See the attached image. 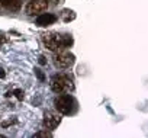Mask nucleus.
Returning <instances> with one entry per match:
<instances>
[{"instance_id":"1","label":"nucleus","mask_w":148,"mask_h":138,"mask_svg":"<svg viewBox=\"0 0 148 138\" xmlns=\"http://www.w3.org/2000/svg\"><path fill=\"white\" fill-rule=\"evenodd\" d=\"M44 44L51 51H60L62 48H67L73 44V38L70 35H61L57 32H49L44 35Z\"/></svg>"},{"instance_id":"2","label":"nucleus","mask_w":148,"mask_h":138,"mask_svg":"<svg viewBox=\"0 0 148 138\" xmlns=\"http://www.w3.org/2000/svg\"><path fill=\"white\" fill-rule=\"evenodd\" d=\"M55 109L62 113V115H70L76 109V100H74L70 95H61L55 99Z\"/></svg>"},{"instance_id":"3","label":"nucleus","mask_w":148,"mask_h":138,"mask_svg":"<svg viewBox=\"0 0 148 138\" xmlns=\"http://www.w3.org/2000/svg\"><path fill=\"white\" fill-rule=\"evenodd\" d=\"M73 82L67 76H54L51 80V89L55 93H64L68 90H73Z\"/></svg>"},{"instance_id":"4","label":"nucleus","mask_w":148,"mask_h":138,"mask_svg":"<svg viewBox=\"0 0 148 138\" xmlns=\"http://www.w3.org/2000/svg\"><path fill=\"white\" fill-rule=\"evenodd\" d=\"M48 9V2L45 0H31V2L26 5V15L34 16V15H39L42 12H45Z\"/></svg>"},{"instance_id":"5","label":"nucleus","mask_w":148,"mask_h":138,"mask_svg":"<svg viewBox=\"0 0 148 138\" xmlns=\"http://www.w3.org/2000/svg\"><path fill=\"white\" fill-rule=\"evenodd\" d=\"M54 60H55V64H57L58 67H62V68L71 67V65L74 64V55H73L71 52H68V51H61V52H58V54L54 57Z\"/></svg>"},{"instance_id":"6","label":"nucleus","mask_w":148,"mask_h":138,"mask_svg":"<svg viewBox=\"0 0 148 138\" xmlns=\"http://www.w3.org/2000/svg\"><path fill=\"white\" fill-rule=\"evenodd\" d=\"M60 122H61L60 115H57V113H54V112H47L45 116H44V125H45L48 129L57 128V126L60 125Z\"/></svg>"},{"instance_id":"7","label":"nucleus","mask_w":148,"mask_h":138,"mask_svg":"<svg viewBox=\"0 0 148 138\" xmlns=\"http://www.w3.org/2000/svg\"><path fill=\"white\" fill-rule=\"evenodd\" d=\"M55 21H57V16H55V15L44 13V15L38 16V19H36V25H39V26H47V25H52Z\"/></svg>"},{"instance_id":"8","label":"nucleus","mask_w":148,"mask_h":138,"mask_svg":"<svg viewBox=\"0 0 148 138\" xmlns=\"http://www.w3.org/2000/svg\"><path fill=\"white\" fill-rule=\"evenodd\" d=\"M2 3L8 10H12V12H18L21 9V0H3Z\"/></svg>"},{"instance_id":"9","label":"nucleus","mask_w":148,"mask_h":138,"mask_svg":"<svg viewBox=\"0 0 148 138\" xmlns=\"http://www.w3.org/2000/svg\"><path fill=\"white\" fill-rule=\"evenodd\" d=\"M62 15H64V21H65V22H68V21H73L74 18H76L74 12H71V10H64V12H62Z\"/></svg>"},{"instance_id":"10","label":"nucleus","mask_w":148,"mask_h":138,"mask_svg":"<svg viewBox=\"0 0 148 138\" xmlns=\"http://www.w3.org/2000/svg\"><path fill=\"white\" fill-rule=\"evenodd\" d=\"M35 137H52L51 132H47V131H42V132H36Z\"/></svg>"},{"instance_id":"11","label":"nucleus","mask_w":148,"mask_h":138,"mask_svg":"<svg viewBox=\"0 0 148 138\" xmlns=\"http://www.w3.org/2000/svg\"><path fill=\"white\" fill-rule=\"evenodd\" d=\"M15 95H16V97H18L19 100H22V99H23V93H22V90H16V92H15Z\"/></svg>"},{"instance_id":"12","label":"nucleus","mask_w":148,"mask_h":138,"mask_svg":"<svg viewBox=\"0 0 148 138\" xmlns=\"http://www.w3.org/2000/svg\"><path fill=\"white\" fill-rule=\"evenodd\" d=\"M35 71H36V76L39 77V80H44V74L41 73V70H35Z\"/></svg>"},{"instance_id":"13","label":"nucleus","mask_w":148,"mask_h":138,"mask_svg":"<svg viewBox=\"0 0 148 138\" xmlns=\"http://www.w3.org/2000/svg\"><path fill=\"white\" fill-rule=\"evenodd\" d=\"M45 2H52V3H61V0H45Z\"/></svg>"},{"instance_id":"14","label":"nucleus","mask_w":148,"mask_h":138,"mask_svg":"<svg viewBox=\"0 0 148 138\" xmlns=\"http://www.w3.org/2000/svg\"><path fill=\"white\" fill-rule=\"evenodd\" d=\"M39 64H45V58H44V57L39 58Z\"/></svg>"},{"instance_id":"15","label":"nucleus","mask_w":148,"mask_h":138,"mask_svg":"<svg viewBox=\"0 0 148 138\" xmlns=\"http://www.w3.org/2000/svg\"><path fill=\"white\" fill-rule=\"evenodd\" d=\"M0 77H5V71L3 70H0Z\"/></svg>"}]
</instances>
